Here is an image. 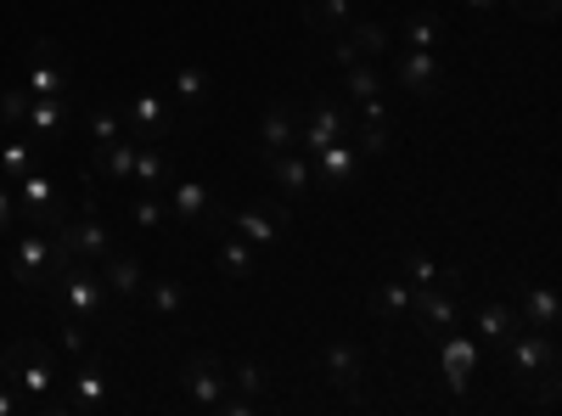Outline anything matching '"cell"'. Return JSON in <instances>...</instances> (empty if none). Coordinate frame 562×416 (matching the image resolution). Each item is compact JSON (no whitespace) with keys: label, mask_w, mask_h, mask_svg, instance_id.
I'll return each mask as SVG.
<instances>
[{"label":"cell","mask_w":562,"mask_h":416,"mask_svg":"<svg viewBox=\"0 0 562 416\" xmlns=\"http://www.w3.org/2000/svg\"><path fill=\"white\" fill-rule=\"evenodd\" d=\"M411 327H422V333H450V327H461V293H450V288H416V299H411Z\"/></svg>","instance_id":"cell-10"},{"label":"cell","mask_w":562,"mask_h":416,"mask_svg":"<svg viewBox=\"0 0 562 416\" xmlns=\"http://www.w3.org/2000/svg\"><path fill=\"white\" fill-rule=\"evenodd\" d=\"M164 203H169L175 220H186L192 231H214V192L203 187V180H169Z\"/></svg>","instance_id":"cell-11"},{"label":"cell","mask_w":562,"mask_h":416,"mask_svg":"<svg viewBox=\"0 0 562 416\" xmlns=\"http://www.w3.org/2000/svg\"><path fill=\"white\" fill-rule=\"evenodd\" d=\"M29 90H7V97H0V124H12V130H23V119H29Z\"/></svg>","instance_id":"cell-37"},{"label":"cell","mask_w":562,"mask_h":416,"mask_svg":"<svg viewBox=\"0 0 562 416\" xmlns=\"http://www.w3.org/2000/svg\"><path fill=\"white\" fill-rule=\"evenodd\" d=\"M68 265H74V259H63V248H57L52 237H40V225H34L29 237L18 243V254H12V282H18L23 293H52L57 276H63Z\"/></svg>","instance_id":"cell-3"},{"label":"cell","mask_w":562,"mask_h":416,"mask_svg":"<svg viewBox=\"0 0 562 416\" xmlns=\"http://www.w3.org/2000/svg\"><path fill=\"white\" fill-rule=\"evenodd\" d=\"M63 400L57 405H68V411H79V416H97V411H108V372H102V360L97 355H79V372L74 378H63Z\"/></svg>","instance_id":"cell-9"},{"label":"cell","mask_w":562,"mask_h":416,"mask_svg":"<svg viewBox=\"0 0 562 416\" xmlns=\"http://www.w3.org/2000/svg\"><path fill=\"white\" fill-rule=\"evenodd\" d=\"M265 169L276 180V198L281 203H299V198L315 192V175H310V158L304 153H276V158H265Z\"/></svg>","instance_id":"cell-17"},{"label":"cell","mask_w":562,"mask_h":416,"mask_svg":"<svg viewBox=\"0 0 562 416\" xmlns=\"http://www.w3.org/2000/svg\"><path fill=\"white\" fill-rule=\"evenodd\" d=\"M214 248H220V265H225V282H248L254 243L243 237V231H214Z\"/></svg>","instance_id":"cell-22"},{"label":"cell","mask_w":562,"mask_h":416,"mask_svg":"<svg viewBox=\"0 0 562 416\" xmlns=\"http://www.w3.org/2000/svg\"><path fill=\"white\" fill-rule=\"evenodd\" d=\"M57 299H63V310L74 315V321H97L102 310H108V282L97 270H90L85 259H74L63 276H57V288H52Z\"/></svg>","instance_id":"cell-5"},{"label":"cell","mask_w":562,"mask_h":416,"mask_svg":"<svg viewBox=\"0 0 562 416\" xmlns=\"http://www.w3.org/2000/svg\"><path fill=\"white\" fill-rule=\"evenodd\" d=\"M315 164H321V192H338L344 180H355V169H360V147L349 142V135H338V142H326L315 153Z\"/></svg>","instance_id":"cell-20"},{"label":"cell","mask_w":562,"mask_h":416,"mask_svg":"<svg viewBox=\"0 0 562 416\" xmlns=\"http://www.w3.org/2000/svg\"><path fill=\"white\" fill-rule=\"evenodd\" d=\"M512 12H524V18H535V23H551L557 18V0H506Z\"/></svg>","instance_id":"cell-41"},{"label":"cell","mask_w":562,"mask_h":416,"mask_svg":"<svg viewBox=\"0 0 562 416\" xmlns=\"http://www.w3.org/2000/svg\"><path fill=\"white\" fill-rule=\"evenodd\" d=\"M12 214H18V192L0 187V231H12Z\"/></svg>","instance_id":"cell-43"},{"label":"cell","mask_w":562,"mask_h":416,"mask_svg":"<svg viewBox=\"0 0 562 416\" xmlns=\"http://www.w3.org/2000/svg\"><path fill=\"white\" fill-rule=\"evenodd\" d=\"M164 214H169L164 192H135V225H140V231H158Z\"/></svg>","instance_id":"cell-36"},{"label":"cell","mask_w":562,"mask_h":416,"mask_svg":"<svg viewBox=\"0 0 562 416\" xmlns=\"http://www.w3.org/2000/svg\"><path fill=\"white\" fill-rule=\"evenodd\" d=\"M57 248H63V259H108L113 254V225L102 220V209H79V220L68 214L63 225H57Z\"/></svg>","instance_id":"cell-4"},{"label":"cell","mask_w":562,"mask_h":416,"mask_svg":"<svg viewBox=\"0 0 562 416\" xmlns=\"http://www.w3.org/2000/svg\"><path fill=\"white\" fill-rule=\"evenodd\" d=\"M175 97H180V108H203V97H209L203 68H180L175 74Z\"/></svg>","instance_id":"cell-34"},{"label":"cell","mask_w":562,"mask_h":416,"mask_svg":"<svg viewBox=\"0 0 562 416\" xmlns=\"http://www.w3.org/2000/svg\"><path fill=\"white\" fill-rule=\"evenodd\" d=\"M90 164H97L102 175H113V180H130V169H135V142H130V135H119L113 147H97V153H90Z\"/></svg>","instance_id":"cell-29"},{"label":"cell","mask_w":562,"mask_h":416,"mask_svg":"<svg viewBox=\"0 0 562 416\" xmlns=\"http://www.w3.org/2000/svg\"><path fill=\"white\" fill-rule=\"evenodd\" d=\"M34 68H29V97H74V85H68V68H63V52L52 40H34Z\"/></svg>","instance_id":"cell-16"},{"label":"cell","mask_w":562,"mask_h":416,"mask_svg":"<svg viewBox=\"0 0 562 416\" xmlns=\"http://www.w3.org/2000/svg\"><path fill=\"white\" fill-rule=\"evenodd\" d=\"M237 231L254 243V248H270L288 237V203L281 198H265L259 209H237Z\"/></svg>","instance_id":"cell-15"},{"label":"cell","mask_w":562,"mask_h":416,"mask_svg":"<svg viewBox=\"0 0 562 416\" xmlns=\"http://www.w3.org/2000/svg\"><path fill=\"white\" fill-rule=\"evenodd\" d=\"M394 79L411 90V97H422V102H434L439 97V85H445V68H439V57L434 52H411L405 57H394Z\"/></svg>","instance_id":"cell-14"},{"label":"cell","mask_w":562,"mask_h":416,"mask_svg":"<svg viewBox=\"0 0 562 416\" xmlns=\"http://www.w3.org/2000/svg\"><path fill=\"white\" fill-rule=\"evenodd\" d=\"M518 327H524V321H518V310H512V304H484V310H479V333H473V338L501 349V344H506L512 333H518Z\"/></svg>","instance_id":"cell-26"},{"label":"cell","mask_w":562,"mask_h":416,"mask_svg":"<svg viewBox=\"0 0 562 416\" xmlns=\"http://www.w3.org/2000/svg\"><path fill=\"white\" fill-rule=\"evenodd\" d=\"M0 383H12L29 411H45V405H57V372H52V344H40V338H18L7 355H0Z\"/></svg>","instance_id":"cell-1"},{"label":"cell","mask_w":562,"mask_h":416,"mask_svg":"<svg viewBox=\"0 0 562 416\" xmlns=\"http://www.w3.org/2000/svg\"><path fill=\"white\" fill-rule=\"evenodd\" d=\"M338 135H349V108H338V102L299 108V142H293V153L315 158L326 142H338Z\"/></svg>","instance_id":"cell-7"},{"label":"cell","mask_w":562,"mask_h":416,"mask_svg":"<svg viewBox=\"0 0 562 416\" xmlns=\"http://www.w3.org/2000/svg\"><path fill=\"white\" fill-rule=\"evenodd\" d=\"M360 378H366V355L355 344H333L326 349V383L333 389H349L360 400Z\"/></svg>","instance_id":"cell-21"},{"label":"cell","mask_w":562,"mask_h":416,"mask_svg":"<svg viewBox=\"0 0 562 416\" xmlns=\"http://www.w3.org/2000/svg\"><path fill=\"white\" fill-rule=\"evenodd\" d=\"M467 7H473V12H490V7H495V0H467Z\"/></svg>","instance_id":"cell-44"},{"label":"cell","mask_w":562,"mask_h":416,"mask_svg":"<svg viewBox=\"0 0 562 416\" xmlns=\"http://www.w3.org/2000/svg\"><path fill=\"white\" fill-rule=\"evenodd\" d=\"M231 383H237L248 400H259V394H265V366H237V372H231Z\"/></svg>","instance_id":"cell-40"},{"label":"cell","mask_w":562,"mask_h":416,"mask_svg":"<svg viewBox=\"0 0 562 416\" xmlns=\"http://www.w3.org/2000/svg\"><path fill=\"white\" fill-rule=\"evenodd\" d=\"M63 124H68V97H34L29 119H23V135L40 153H52V147H63Z\"/></svg>","instance_id":"cell-13"},{"label":"cell","mask_w":562,"mask_h":416,"mask_svg":"<svg viewBox=\"0 0 562 416\" xmlns=\"http://www.w3.org/2000/svg\"><path fill=\"white\" fill-rule=\"evenodd\" d=\"M501 349H506V366H512V378H518V389L540 383V405H546L557 394V338L535 333V327H518Z\"/></svg>","instance_id":"cell-2"},{"label":"cell","mask_w":562,"mask_h":416,"mask_svg":"<svg viewBox=\"0 0 562 416\" xmlns=\"http://www.w3.org/2000/svg\"><path fill=\"white\" fill-rule=\"evenodd\" d=\"M0 164H7V175H12V180H23V175L40 164V147L29 142V135H12V142L0 147Z\"/></svg>","instance_id":"cell-31"},{"label":"cell","mask_w":562,"mask_h":416,"mask_svg":"<svg viewBox=\"0 0 562 416\" xmlns=\"http://www.w3.org/2000/svg\"><path fill=\"white\" fill-rule=\"evenodd\" d=\"M299 142V108L293 102H270L265 108V130H259V153L276 158V153H293Z\"/></svg>","instance_id":"cell-19"},{"label":"cell","mask_w":562,"mask_h":416,"mask_svg":"<svg viewBox=\"0 0 562 416\" xmlns=\"http://www.w3.org/2000/svg\"><path fill=\"white\" fill-rule=\"evenodd\" d=\"M140 282H147V270H140V259H130V254H108V293L135 299V293H140Z\"/></svg>","instance_id":"cell-28"},{"label":"cell","mask_w":562,"mask_h":416,"mask_svg":"<svg viewBox=\"0 0 562 416\" xmlns=\"http://www.w3.org/2000/svg\"><path fill=\"white\" fill-rule=\"evenodd\" d=\"M18 411H29V400L7 383V389H0V416H18Z\"/></svg>","instance_id":"cell-42"},{"label":"cell","mask_w":562,"mask_h":416,"mask_svg":"<svg viewBox=\"0 0 562 416\" xmlns=\"http://www.w3.org/2000/svg\"><path fill=\"white\" fill-rule=\"evenodd\" d=\"M405 34H411L416 52H434V45L445 40V18H434V12H416V18L405 23Z\"/></svg>","instance_id":"cell-33"},{"label":"cell","mask_w":562,"mask_h":416,"mask_svg":"<svg viewBox=\"0 0 562 416\" xmlns=\"http://www.w3.org/2000/svg\"><path fill=\"white\" fill-rule=\"evenodd\" d=\"M439 372H445L450 389H467V383H473V372H479V338L461 333V327L439 333Z\"/></svg>","instance_id":"cell-12"},{"label":"cell","mask_w":562,"mask_h":416,"mask_svg":"<svg viewBox=\"0 0 562 416\" xmlns=\"http://www.w3.org/2000/svg\"><path fill=\"white\" fill-rule=\"evenodd\" d=\"M180 304H186V288L180 282H153V310L158 315H175Z\"/></svg>","instance_id":"cell-39"},{"label":"cell","mask_w":562,"mask_h":416,"mask_svg":"<svg viewBox=\"0 0 562 416\" xmlns=\"http://www.w3.org/2000/svg\"><path fill=\"white\" fill-rule=\"evenodd\" d=\"M225 383H231V366L220 355H192V360L180 366V389L192 394V405H203V411H220Z\"/></svg>","instance_id":"cell-8"},{"label":"cell","mask_w":562,"mask_h":416,"mask_svg":"<svg viewBox=\"0 0 562 416\" xmlns=\"http://www.w3.org/2000/svg\"><path fill=\"white\" fill-rule=\"evenodd\" d=\"M344 40L355 45V52H360V57H378V52H383V45H389V34H383L378 23H349V29H344Z\"/></svg>","instance_id":"cell-35"},{"label":"cell","mask_w":562,"mask_h":416,"mask_svg":"<svg viewBox=\"0 0 562 416\" xmlns=\"http://www.w3.org/2000/svg\"><path fill=\"white\" fill-rule=\"evenodd\" d=\"M512 310H518L524 327H535V333H557V293H551V288H524Z\"/></svg>","instance_id":"cell-23"},{"label":"cell","mask_w":562,"mask_h":416,"mask_svg":"<svg viewBox=\"0 0 562 416\" xmlns=\"http://www.w3.org/2000/svg\"><path fill=\"white\" fill-rule=\"evenodd\" d=\"M57 344H63V349H68V355L79 360V355L90 349V321H74V315H68V321H63V338H57Z\"/></svg>","instance_id":"cell-38"},{"label":"cell","mask_w":562,"mask_h":416,"mask_svg":"<svg viewBox=\"0 0 562 416\" xmlns=\"http://www.w3.org/2000/svg\"><path fill=\"white\" fill-rule=\"evenodd\" d=\"M130 180H135V192H158L164 180H169V153H164L158 142L135 147V169H130Z\"/></svg>","instance_id":"cell-25"},{"label":"cell","mask_w":562,"mask_h":416,"mask_svg":"<svg viewBox=\"0 0 562 416\" xmlns=\"http://www.w3.org/2000/svg\"><path fill=\"white\" fill-rule=\"evenodd\" d=\"M304 23H310L315 34H344V29L355 23V12H349V0H310Z\"/></svg>","instance_id":"cell-27"},{"label":"cell","mask_w":562,"mask_h":416,"mask_svg":"<svg viewBox=\"0 0 562 416\" xmlns=\"http://www.w3.org/2000/svg\"><path fill=\"white\" fill-rule=\"evenodd\" d=\"M119 135H124L119 108H90V153H97V147H113Z\"/></svg>","instance_id":"cell-32"},{"label":"cell","mask_w":562,"mask_h":416,"mask_svg":"<svg viewBox=\"0 0 562 416\" xmlns=\"http://www.w3.org/2000/svg\"><path fill=\"white\" fill-rule=\"evenodd\" d=\"M119 119H124V130L140 135V142H164L169 124H175V108L164 97H135L130 108H119Z\"/></svg>","instance_id":"cell-18"},{"label":"cell","mask_w":562,"mask_h":416,"mask_svg":"<svg viewBox=\"0 0 562 416\" xmlns=\"http://www.w3.org/2000/svg\"><path fill=\"white\" fill-rule=\"evenodd\" d=\"M411 299H416V288H411V282H389V288H378L371 310H378L383 321H389V315H394V321H411Z\"/></svg>","instance_id":"cell-30"},{"label":"cell","mask_w":562,"mask_h":416,"mask_svg":"<svg viewBox=\"0 0 562 416\" xmlns=\"http://www.w3.org/2000/svg\"><path fill=\"white\" fill-rule=\"evenodd\" d=\"M405 270H411V288H450V293H467V288H461V270H439L422 248H405Z\"/></svg>","instance_id":"cell-24"},{"label":"cell","mask_w":562,"mask_h":416,"mask_svg":"<svg viewBox=\"0 0 562 416\" xmlns=\"http://www.w3.org/2000/svg\"><path fill=\"white\" fill-rule=\"evenodd\" d=\"M18 209H23V214H29L34 225H52V231H57V225L68 220V203H63V187H57V175L34 164V169H29V175L18 180Z\"/></svg>","instance_id":"cell-6"}]
</instances>
